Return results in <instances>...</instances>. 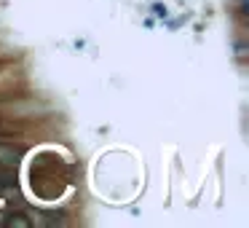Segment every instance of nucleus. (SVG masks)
<instances>
[{
	"mask_svg": "<svg viewBox=\"0 0 249 228\" xmlns=\"http://www.w3.org/2000/svg\"><path fill=\"white\" fill-rule=\"evenodd\" d=\"M17 185V174H14L11 167H0V193H6Z\"/></svg>",
	"mask_w": 249,
	"mask_h": 228,
	"instance_id": "obj_1",
	"label": "nucleus"
},
{
	"mask_svg": "<svg viewBox=\"0 0 249 228\" xmlns=\"http://www.w3.org/2000/svg\"><path fill=\"white\" fill-rule=\"evenodd\" d=\"M6 226H11V228H33V220H30L27 215H8L6 217Z\"/></svg>",
	"mask_w": 249,
	"mask_h": 228,
	"instance_id": "obj_3",
	"label": "nucleus"
},
{
	"mask_svg": "<svg viewBox=\"0 0 249 228\" xmlns=\"http://www.w3.org/2000/svg\"><path fill=\"white\" fill-rule=\"evenodd\" d=\"M17 161H19V153L14 151L11 145H0V167H17Z\"/></svg>",
	"mask_w": 249,
	"mask_h": 228,
	"instance_id": "obj_2",
	"label": "nucleus"
}]
</instances>
